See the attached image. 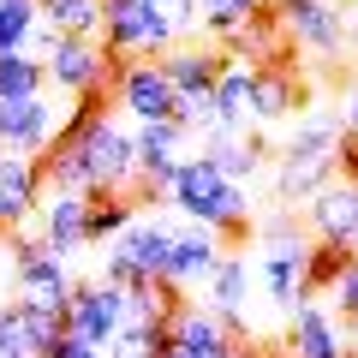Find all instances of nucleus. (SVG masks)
Returning <instances> with one entry per match:
<instances>
[{"label":"nucleus","instance_id":"25","mask_svg":"<svg viewBox=\"0 0 358 358\" xmlns=\"http://www.w3.org/2000/svg\"><path fill=\"white\" fill-rule=\"evenodd\" d=\"M18 322H24V341H30V352H36V358H48L54 346L66 341V317L36 310V305H24V299H18Z\"/></svg>","mask_w":358,"mask_h":358},{"label":"nucleus","instance_id":"33","mask_svg":"<svg viewBox=\"0 0 358 358\" xmlns=\"http://www.w3.org/2000/svg\"><path fill=\"white\" fill-rule=\"evenodd\" d=\"M48 358H102V352H96V346H90V341H78V334H66V341L54 346Z\"/></svg>","mask_w":358,"mask_h":358},{"label":"nucleus","instance_id":"5","mask_svg":"<svg viewBox=\"0 0 358 358\" xmlns=\"http://www.w3.org/2000/svg\"><path fill=\"white\" fill-rule=\"evenodd\" d=\"M263 13L281 18V30L310 48L317 60H341L346 54V6L341 0H268Z\"/></svg>","mask_w":358,"mask_h":358},{"label":"nucleus","instance_id":"35","mask_svg":"<svg viewBox=\"0 0 358 358\" xmlns=\"http://www.w3.org/2000/svg\"><path fill=\"white\" fill-rule=\"evenodd\" d=\"M352 358H358V322H352Z\"/></svg>","mask_w":358,"mask_h":358},{"label":"nucleus","instance_id":"21","mask_svg":"<svg viewBox=\"0 0 358 358\" xmlns=\"http://www.w3.org/2000/svg\"><path fill=\"white\" fill-rule=\"evenodd\" d=\"M138 221V197H90L84 215V245H114L120 233Z\"/></svg>","mask_w":358,"mask_h":358},{"label":"nucleus","instance_id":"14","mask_svg":"<svg viewBox=\"0 0 358 358\" xmlns=\"http://www.w3.org/2000/svg\"><path fill=\"white\" fill-rule=\"evenodd\" d=\"M310 227H317V245H341V251H358V185L334 179L310 197Z\"/></svg>","mask_w":358,"mask_h":358},{"label":"nucleus","instance_id":"26","mask_svg":"<svg viewBox=\"0 0 358 358\" xmlns=\"http://www.w3.org/2000/svg\"><path fill=\"white\" fill-rule=\"evenodd\" d=\"M346 257H352V251H341V245H310V263H305V293H329V287H334V275L346 268Z\"/></svg>","mask_w":358,"mask_h":358},{"label":"nucleus","instance_id":"12","mask_svg":"<svg viewBox=\"0 0 358 358\" xmlns=\"http://www.w3.org/2000/svg\"><path fill=\"white\" fill-rule=\"evenodd\" d=\"M84 215H90V197H78V192H48V197L36 203V239L66 263L72 251H84Z\"/></svg>","mask_w":358,"mask_h":358},{"label":"nucleus","instance_id":"17","mask_svg":"<svg viewBox=\"0 0 358 358\" xmlns=\"http://www.w3.org/2000/svg\"><path fill=\"white\" fill-rule=\"evenodd\" d=\"M299 108V84L287 66H257L251 72V108H245V120H257V126H275V120H287Z\"/></svg>","mask_w":358,"mask_h":358},{"label":"nucleus","instance_id":"8","mask_svg":"<svg viewBox=\"0 0 358 358\" xmlns=\"http://www.w3.org/2000/svg\"><path fill=\"white\" fill-rule=\"evenodd\" d=\"M120 322H126V293H120V287L78 281L72 305H66V334H78V341H90L96 352H102V346L120 334Z\"/></svg>","mask_w":358,"mask_h":358},{"label":"nucleus","instance_id":"2","mask_svg":"<svg viewBox=\"0 0 358 358\" xmlns=\"http://www.w3.org/2000/svg\"><path fill=\"white\" fill-rule=\"evenodd\" d=\"M167 203L192 221V227L215 233V239H239V233L251 227V192L233 185L209 155H185V162H179L173 185H167Z\"/></svg>","mask_w":358,"mask_h":358},{"label":"nucleus","instance_id":"10","mask_svg":"<svg viewBox=\"0 0 358 358\" xmlns=\"http://www.w3.org/2000/svg\"><path fill=\"white\" fill-rule=\"evenodd\" d=\"M287 358H352V329L329 305L305 299L287 322Z\"/></svg>","mask_w":358,"mask_h":358},{"label":"nucleus","instance_id":"23","mask_svg":"<svg viewBox=\"0 0 358 358\" xmlns=\"http://www.w3.org/2000/svg\"><path fill=\"white\" fill-rule=\"evenodd\" d=\"M42 90H48V78H42L36 54H0V102H30Z\"/></svg>","mask_w":358,"mask_h":358},{"label":"nucleus","instance_id":"29","mask_svg":"<svg viewBox=\"0 0 358 358\" xmlns=\"http://www.w3.org/2000/svg\"><path fill=\"white\" fill-rule=\"evenodd\" d=\"M102 281H108V287H120V293H143V287H150L138 268L120 257V251H102Z\"/></svg>","mask_w":358,"mask_h":358},{"label":"nucleus","instance_id":"37","mask_svg":"<svg viewBox=\"0 0 358 358\" xmlns=\"http://www.w3.org/2000/svg\"><path fill=\"white\" fill-rule=\"evenodd\" d=\"M239 358H245V352H239Z\"/></svg>","mask_w":358,"mask_h":358},{"label":"nucleus","instance_id":"34","mask_svg":"<svg viewBox=\"0 0 358 358\" xmlns=\"http://www.w3.org/2000/svg\"><path fill=\"white\" fill-rule=\"evenodd\" d=\"M346 42H358V0L346 6Z\"/></svg>","mask_w":358,"mask_h":358},{"label":"nucleus","instance_id":"15","mask_svg":"<svg viewBox=\"0 0 358 358\" xmlns=\"http://www.w3.org/2000/svg\"><path fill=\"white\" fill-rule=\"evenodd\" d=\"M167 245H173V227H167L162 215H138L114 245H108V251H120L143 281L155 287V281H162V268H167Z\"/></svg>","mask_w":358,"mask_h":358},{"label":"nucleus","instance_id":"20","mask_svg":"<svg viewBox=\"0 0 358 358\" xmlns=\"http://www.w3.org/2000/svg\"><path fill=\"white\" fill-rule=\"evenodd\" d=\"M36 18L54 36H84V42H96V30H102V6L96 0H36Z\"/></svg>","mask_w":358,"mask_h":358},{"label":"nucleus","instance_id":"32","mask_svg":"<svg viewBox=\"0 0 358 358\" xmlns=\"http://www.w3.org/2000/svg\"><path fill=\"white\" fill-rule=\"evenodd\" d=\"M334 114H341V131H346V138H352V143H358V84H352V90H346V102H341V108H334Z\"/></svg>","mask_w":358,"mask_h":358},{"label":"nucleus","instance_id":"16","mask_svg":"<svg viewBox=\"0 0 358 358\" xmlns=\"http://www.w3.org/2000/svg\"><path fill=\"white\" fill-rule=\"evenodd\" d=\"M251 275H257V268H251V257H221V263H215V275L203 281L209 310H215V317L227 322L233 334L245 329V322H239V310H245V299H251Z\"/></svg>","mask_w":358,"mask_h":358},{"label":"nucleus","instance_id":"27","mask_svg":"<svg viewBox=\"0 0 358 358\" xmlns=\"http://www.w3.org/2000/svg\"><path fill=\"white\" fill-rule=\"evenodd\" d=\"M329 310H334V317L346 322V329L358 322V251L346 257V268L334 275V287H329Z\"/></svg>","mask_w":358,"mask_h":358},{"label":"nucleus","instance_id":"19","mask_svg":"<svg viewBox=\"0 0 358 358\" xmlns=\"http://www.w3.org/2000/svg\"><path fill=\"white\" fill-rule=\"evenodd\" d=\"M322 185H334V155H281V173H275L281 203H310Z\"/></svg>","mask_w":358,"mask_h":358},{"label":"nucleus","instance_id":"24","mask_svg":"<svg viewBox=\"0 0 358 358\" xmlns=\"http://www.w3.org/2000/svg\"><path fill=\"white\" fill-rule=\"evenodd\" d=\"M42 18H36V0H0V54H30Z\"/></svg>","mask_w":358,"mask_h":358},{"label":"nucleus","instance_id":"31","mask_svg":"<svg viewBox=\"0 0 358 358\" xmlns=\"http://www.w3.org/2000/svg\"><path fill=\"white\" fill-rule=\"evenodd\" d=\"M197 6H203V13H245L251 18V13H263L268 0H197Z\"/></svg>","mask_w":358,"mask_h":358},{"label":"nucleus","instance_id":"36","mask_svg":"<svg viewBox=\"0 0 358 358\" xmlns=\"http://www.w3.org/2000/svg\"><path fill=\"white\" fill-rule=\"evenodd\" d=\"M0 162H6V150H0Z\"/></svg>","mask_w":358,"mask_h":358},{"label":"nucleus","instance_id":"1","mask_svg":"<svg viewBox=\"0 0 358 358\" xmlns=\"http://www.w3.org/2000/svg\"><path fill=\"white\" fill-rule=\"evenodd\" d=\"M42 185L78 197H138V143L102 96H78V108L60 120V138L42 155Z\"/></svg>","mask_w":358,"mask_h":358},{"label":"nucleus","instance_id":"7","mask_svg":"<svg viewBox=\"0 0 358 358\" xmlns=\"http://www.w3.org/2000/svg\"><path fill=\"white\" fill-rule=\"evenodd\" d=\"M54 138H60V114H54L48 90L30 96V102H0V150L6 155L42 162V155L54 150Z\"/></svg>","mask_w":358,"mask_h":358},{"label":"nucleus","instance_id":"28","mask_svg":"<svg viewBox=\"0 0 358 358\" xmlns=\"http://www.w3.org/2000/svg\"><path fill=\"white\" fill-rule=\"evenodd\" d=\"M155 13L173 24V36H192V30H203V6H197V0H155Z\"/></svg>","mask_w":358,"mask_h":358},{"label":"nucleus","instance_id":"30","mask_svg":"<svg viewBox=\"0 0 358 358\" xmlns=\"http://www.w3.org/2000/svg\"><path fill=\"white\" fill-rule=\"evenodd\" d=\"M203 30L215 42H239V30H245V13H203Z\"/></svg>","mask_w":358,"mask_h":358},{"label":"nucleus","instance_id":"13","mask_svg":"<svg viewBox=\"0 0 358 358\" xmlns=\"http://www.w3.org/2000/svg\"><path fill=\"white\" fill-rule=\"evenodd\" d=\"M36 203H42V162H30V155H6V162H0V233L30 227Z\"/></svg>","mask_w":358,"mask_h":358},{"label":"nucleus","instance_id":"11","mask_svg":"<svg viewBox=\"0 0 358 358\" xmlns=\"http://www.w3.org/2000/svg\"><path fill=\"white\" fill-rule=\"evenodd\" d=\"M227 60H233L227 48H192V42H179V48H167L155 66H162V78L173 84L179 102H209V90L227 72Z\"/></svg>","mask_w":358,"mask_h":358},{"label":"nucleus","instance_id":"9","mask_svg":"<svg viewBox=\"0 0 358 358\" xmlns=\"http://www.w3.org/2000/svg\"><path fill=\"white\" fill-rule=\"evenodd\" d=\"M167 346L185 358H239V334L209 305H173L167 310Z\"/></svg>","mask_w":358,"mask_h":358},{"label":"nucleus","instance_id":"4","mask_svg":"<svg viewBox=\"0 0 358 358\" xmlns=\"http://www.w3.org/2000/svg\"><path fill=\"white\" fill-rule=\"evenodd\" d=\"M114 72H120V60L102 42H84V36H60L42 54V78L60 96H102V84H114Z\"/></svg>","mask_w":358,"mask_h":358},{"label":"nucleus","instance_id":"6","mask_svg":"<svg viewBox=\"0 0 358 358\" xmlns=\"http://www.w3.org/2000/svg\"><path fill=\"white\" fill-rule=\"evenodd\" d=\"M114 102H120V120L131 126H162V120H179V96L173 84L162 78L155 60H131L114 72Z\"/></svg>","mask_w":358,"mask_h":358},{"label":"nucleus","instance_id":"3","mask_svg":"<svg viewBox=\"0 0 358 358\" xmlns=\"http://www.w3.org/2000/svg\"><path fill=\"white\" fill-rule=\"evenodd\" d=\"M257 281L268 287V305L299 310L305 305V263H310V233L299 227L293 209H275V215L257 221Z\"/></svg>","mask_w":358,"mask_h":358},{"label":"nucleus","instance_id":"22","mask_svg":"<svg viewBox=\"0 0 358 358\" xmlns=\"http://www.w3.org/2000/svg\"><path fill=\"white\" fill-rule=\"evenodd\" d=\"M341 114L334 108H317V114H305L293 126V138H287V155H334V143H341Z\"/></svg>","mask_w":358,"mask_h":358},{"label":"nucleus","instance_id":"18","mask_svg":"<svg viewBox=\"0 0 358 358\" xmlns=\"http://www.w3.org/2000/svg\"><path fill=\"white\" fill-rule=\"evenodd\" d=\"M251 72H257V66L233 54L227 72H221L215 90H209V114H215L221 131H245V126H251V120H245V108H251Z\"/></svg>","mask_w":358,"mask_h":358}]
</instances>
